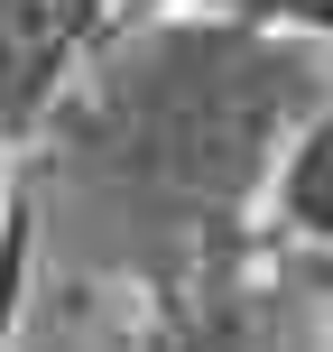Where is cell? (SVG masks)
<instances>
[{"instance_id":"cell-1","label":"cell","mask_w":333,"mask_h":352,"mask_svg":"<svg viewBox=\"0 0 333 352\" xmlns=\"http://www.w3.org/2000/svg\"><path fill=\"white\" fill-rule=\"evenodd\" d=\"M324 121V37L148 10L102 28L37 111L47 167L130 204L167 250V278L231 250L260 213L278 148Z\"/></svg>"},{"instance_id":"cell-2","label":"cell","mask_w":333,"mask_h":352,"mask_svg":"<svg viewBox=\"0 0 333 352\" xmlns=\"http://www.w3.org/2000/svg\"><path fill=\"white\" fill-rule=\"evenodd\" d=\"M28 186H19V204L0 213V352H10V334H19V306H28Z\"/></svg>"},{"instance_id":"cell-3","label":"cell","mask_w":333,"mask_h":352,"mask_svg":"<svg viewBox=\"0 0 333 352\" xmlns=\"http://www.w3.org/2000/svg\"><path fill=\"white\" fill-rule=\"evenodd\" d=\"M10 204H19V140L0 130V213H10Z\"/></svg>"}]
</instances>
